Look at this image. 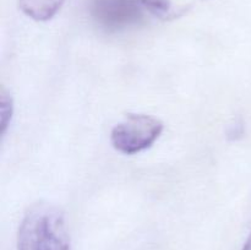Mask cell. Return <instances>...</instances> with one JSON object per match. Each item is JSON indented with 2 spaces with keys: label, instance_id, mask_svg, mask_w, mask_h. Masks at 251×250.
Here are the masks:
<instances>
[{
  "label": "cell",
  "instance_id": "cell-1",
  "mask_svg": "<svg viewBox=\"0 0 251 250\" xmlns=\"http://www.w3.org/2000/svg\"><path fill=\"white\" fill-rule=\"evenodd\" d=\"M17 250H70L63 213L49 203L32 206L20 225Z\"/></svg>",
  "mask_w": 251,
  "mask_h": 250
},
{
  "label": "cell",
  "instance_id": "cell-2",
  "mask_svg": "<svg viewBox=\"0 0 251 250\" xmlns=\"http://www.w3.org/2000/svg\"><path fill=\"white\" fill-rule=\"evenodd\" d=\"M163 124L157 118L146 114H129L112 130L110 140L115 150L134 154L149 149L159 137Z\"/></svg>",
  "mask_w": 251,
  "mask_h": 250
},
{
  "label": "cell",
  "instance_id": "cell-3",
  "mask_svg": "<svg viewBox=\"0 0 251 250\" xmlns=\"http://www.w3.org/2000/svg\"><path fill=\"white\" fill-rule=\"evenodd\" d=\"M92 14L103 26L119 28L137 21L141 9L136 0H93Z\"/></svg>",
  "mask_w": 251,
  "mask_h": 250
},
{
  "label": "cell",
  "instance_id": "cell-4",
  "mask_svg": "<svg viewBox=\"0 0 251 250\" xmlns=\"http://www.w3.org/2000/svg\"><path fill=\"white\" fill-rule=\"evenodd\" d=\"M65 0H19L20 9L36 21H47L58 12Z\"/></svg>",
  "mask_w": 251,
  "mask_h": 250
},
{
  "label": "cell",
  "instance_id": "cell-5",
  "mask_svg": "<svg viewBox=\"0 0 251 250\" xmlns=\"http://www.w3.org/2000/svg\"><path fill=\"white\" fill-rule=\"evenodd\" d=\"M243 250H251V234H250V237L248 238L247 243H245V245H244V249Z\"/></svg>",
  "mask_w": 251,
  "mask_h": 250
}]
</instances>
